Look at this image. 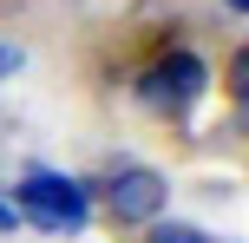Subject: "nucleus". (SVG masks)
I'll return each instance as SVG.
<instances>
[{
	"label": "nucleus",
	"instance_id": "1",
	"mask_svg": "<svg viewBox=\"0 0 249 243\" xmlns=\"http://www.w3.org/2000/svg\"><path fill=\"white\" fill-rule=\"evenodd\" d=\"M7 204L39 230H86L92 224V191L79 178H66V171H26L7 191Z\"/></svg>",
	"mask_w": 249,
	"mask_h": 243
},
{
	"label": "nucleus",
	"instance_id": "2",
	"mask_svg": "<svg viewBox=\"0 0 249 243\" xmlns=\"http://www.w3.org/2000/svg\"><path fill=\"white\" fill-rule=\"evenodd\" d=\"M86 191L105 204V217H112L118 230H144L151 217L171 210V178H164L158 165H112L99 184H86Z\"/></svg>",
	"mask_w": 249,
	"mask_h": 243
},
{
	"label": "nucleus",
	"instance_id": "3",
	"mask_svg": "<svg viewBox=\"0 0 249 243\" xmlns=\"http://www.w3.org/2000/svg\"><path fill=\"white\" fill-rule=\"evenodd\" d=\"M138 237H144V243H210L197 224H184V217H151Z\"/></svg>",
	"mask_w": 249,
	"mask_h": 243
},
{
	"label": "nucleus",
	"instance_id": "4",
	"mask_svg": "<svg viewBox=\"0 0 249 243\" xmlns=\"http://www.w3.org/2000/svg\"><path fill=\"white\" fill-rule=\"evenodd\" d=\"M223 79H230L223 92L243 105V99H249V46H230V66H223Z\"/></svg>",
	"mask_w": 249,
	"mask_h": 243
},
{
	"label": "nucleus",
	"instance_id": "5",
	"mask_svg": "<svg viewBox=\"0 0 249 243\" xmlns=\"http://www.w3.org/2000/svg\"><path fill=\"white\" fill-rule=\"evenodd\" d=\"M20 66H26V53H20V46H7V39H0V79H13V73H20Z\"/></svg>",
	"mask_w": 249,
	"mask_h": 243
},
{
	"label": "nucleus",
	"instance_id": "6",
	"mask_svg": "<svg viewBox=\"0 0 249 243\" xmlns=\"http://www.w3.org/2000/svg\"><path fill=\"white\" fill-rule=\"evenodd\" d=\"M13 230H20V210H13L7 197H0V237H13Z\"/></svg>",
	"mask_w": 249,
	"mask_h": 243
},
{
	"label": "nucleus",
	"instance_id": "7",
	"mask_svg": "<svg viewBox=\"0 0 249 243\" xmlns=\"http://www.w3.org/2000/svg\"><path fill=\"white\" fill-rule=\"evenodd\" d=\"M223 13L230 20H249V0H223Z\"/></svg>",
	"mask_w": 249,
	"mask_h": 243
}]
</instances>
